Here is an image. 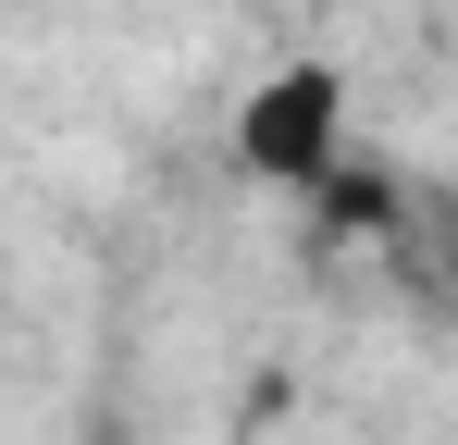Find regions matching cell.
I'll return each mask as SVG.
<instances>
[{
    "label": "cell",
    "mask_w": 458,
    "mask_h": 445,
    "mask_svg": "<svg viewBox=\"0 0 458 445\" xmlns=\"http://www.w3.org/2000/svg\"><path fill=\"white\" fill-rule=\"evenodd\" d=\"M347 137H360V87L347 63H273L248 99H235V161L260 173V186H285V198H322L335 173H347Z\"/></svg>",
    "instance_id": "1"
}]
</instances>
